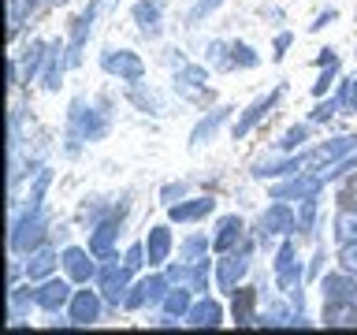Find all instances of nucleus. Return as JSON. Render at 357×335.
Returning a JSON list of instances; mask_svg holds the SVG:
<instances>
[{"instance_id":"43","label":"nucleus","mask_w":357,"mask_h":335,"mask_svg":"<svg viewBox=\"0 0 357 335\" xmlns=\"http://www.w3.org/2000/svg\"><path fill=\"white\" fill-rule=\"evenodd\" d=\"M339 265L346 268L350 276H357V239L354 242H342L339 246Z\"/></svg>"},{"instance_id":"17","label":"nucleus","mask_w":357,"mask_h":335,"mask_svg":"<svg viewBox=\"0 0 357 335\" xmlns=\"http://www.w3.org/2000/svg\"><path fill=\"white\" fill-rule=\"evenodd\" d=\"M212 209H216V201H212V198L175 201V205H167V220H172V223H194V220H205Z\"/></svg>"},{"instance_id":"16","label":"nucleus","mask_w":357,"mask_h":335,"mask_svg":"<svg viewBox=\"0 0 357 335\" xmlns=\"http://www.w3.org/2000/svg\"><path fill=\"white\" fill-rule=\"evenodd\" d=\"M56 268V250L52 246H38V250L26 253V265H22V272H26V283H41V279H49Z\"/></svg>"},{"instance_id":"32","label":"nucleus","mask_w":357,"mask_h":335,"mask_svg":"<svg viewBox=\"0 0 357 335\" xmlns=\"http://www.w3.org/2000/svg\"><path fill=\"white\" fill-rule=\"evenodd\" d=\"M208 250H212L208 234H190V239L178 246V257H183V261H201V257H208Z\"/></svg>"},{"instance_id":"13","label":"nucleus","mask_w":357,"mask_h":335,"mask_svg":"<svg viewBox=\"0 0 357 335\" xmlns=\"http://www.w3.org/2000/svg\"><path fill=\"white\" fill-rule=\"evenodd\" d=\"M89 250H78V246H67V250L60 253V261H63V272L71 283H89V279H97V265L89 261Z\"/></svg>"},{"instance_id":"35","label":"nucleus","mask_w":357,"mask_h":335,"mask_svg":"<svg viewBox=\"0 0 357 335\" xmlns=\"http://www.w3.org/2000/svg\"><path fill=\"white\" fill-rule=\"evenodd\" d=\"M335 100H339V112H350V116H354V112H357V75L354 78H342L339 97H335Z\"/></svg>"},{"instance_id":"47","label":"nucleus","mask_w":357,"mask_h":335,"mask_svg":"<svg viewBox=\"0 0 357 335\" xmlns=\"http://www.w3.org/2000/svg\"><path fill=\"white\" fill-rule=\"evenodd\" d=\"M290 41H294L290 34H279V38H275V52H272V60H283L287 49H290Z\"/></svg>"},{"instance_id":"34","label":"nucleus","mask_w":357,"mask_h":335,"mask_svg":"<svg viewBox=\"0 0 357 335\" xmlns=\"http://www.w3.org/2000/svg\"><path fill=\"white\" fill-rule=\"evenodd\" d=\"M49 183H52V172H49V168H41L38 179H33V186H30V198H26L30 209H45V190H49Z\"/></svg>"},{"instance_id":"11","label":"nucleus","mask_w":357,"mask_h":335,"mask_svg":"<svg viewBox=\"0 0 357 335\" xmlns=\"http://www.w3.org/2000/svg\"><path fill=\"white\" fill-rule=\"evenodd\" d=\"M301 283V265H298V253H294V242H290V234L283 239L275 253V287L279 290H290Z\"/></svg>"},{"instance_id":"30","label":"nucleus","mask_w":357,"mask_h":335,"mask_svg":"<svg viewBox=\"0 0 357 335\" xmlns=\"http://www.w3.org/2000/svg\"><path fill=\"white\" fill-rule=\"evenodd\" d=\"M294 306H283V302H268L264 313L257 317V324H264V328H287V324H294Z\"/></svg>"},{"instance_id":"37","label":"nucleus","mask_w":357,"mask_h":335,"mask_svg":"<svg viewBox=\"0 0 357 335\" xmlns=\"http://www.w3.org/2000/svg\"><path fill=\"white\" fill-rule=\"evenodd\" d=\"M312 220H317V194L301 201V209H298V231H301V234L312 231Z\"/></svg>"},{"instance_id":"1","label":"nucleus","mask_w":357,"mask_h":335,"mask_svg":"<svg viewBox=\"0 0 357 335\" xmlns=\"http://www.w3.org/2000/svg\"><path fill=\"white\" fill-rule=\"evenodd\" d=\"M130 276H134V272L127 268V261L119 265V257H116V253L100 257V265H97V290L105 295L108 306H123V302H127Z\"/></svg>"},{"instance_id":"31","label":"nucleus","mask_w":357,"mask_h":335,"mask_svg":"<svg viewBox=\"0 0 357 335\" xmlns=\"http://www.w3.org/2000/svg\"><path fill=\"white\" fill-rule=\"evenodd\" d=\"M335 239H339V246L357 239V205H342L339 209V216H335Z\"/></svg>"},{"instance_id":"49","label":"nucleus","mask_w":357,"mask_h":335,"mask_svg":"<svg viewBox=\"0 0 357 335\" xmlns=\"http://www.w3.org/2000/svg\"><path fill=\"white\" fill-rule=\"evenodd\" d=\"M328 22H335V8H328V11H324V15H320L317 22H312V30H324Z\"/></svg>"},{"instance_id":"18","label":"nucleus","mask_w":357,"mask_h":335,"mask_svg":"<svg viewBox=\"0 0 357 335\" xmlns=\"http://www.w3.org/2000/svg\"><path fill=\"white\" fill-rule=\"evenodd\" d=\"M242 239H245V223L238 216H223L216 223V234H212V253H231Z\"/></svg>"},{"instance_id":"25","label":"nucleus","mask_w":357,"mask_h":335,"mask_svg":"<svg viewBox=\"0 0 357 335\" xmlns=\"http://www.w3.org/2000/svg\"><path fill=\"white\" fill-rule=\"evenodd\" d=\"M354 276L350 272H346V268H342V272H331V276H324L320 279V295H324V302H339V298H350L354 295Z\"/></svg>"},{"instance_id":"6","label":"nucleus","mask_w":357,"mask_h":335,"mask_svg":"<svg viewBox=\"0 0 357 335\" xmlns=\"http://www.w3.org/2000/svg\"><path fill=\"white\" fill-rule=\"evenodd\" d=\"M175 94L186 100H205L208 97V67L201 64H178L175 71Z\"/></svg>"},{"instance_id":"27","label":"nucleus","mask_w":357,"mask_h":335,"mask_svg":"<svg viewBox=\"0 0 357 335\" xmlns=\"http://www.w3.org/2000/svg\"><path fill=\"white\" fill-rule=\"evenodd\" d=\"M227 116H231V108H216V112H208L205 119H197V127L190 131V145L197 149V145L212 142V138H216V131H220V123L227 119Z\"/></svg>"},{"instance_id":"20","label":"nucleus","mask_w":357,"mask_h":335,"mask_svg":"<svg viewBox=\"0 0 357 335\" xmlns=\"http://www.w3.org/2000/svg\"><path fill=\"white\" fill-rule=\"evenodd\" d=\"M63 67H67V45H63V41H52V45H49V60H45V75H41V86L49 89V94H56V89H60Z\"/></svg>"},{"instance_id":"42","label":"nucleus","mask_w":357,"mask_h":335,"mask_svg":"<svg viewBox=\"0 0 357 335\" xmlns=\"http://www.w3.org/2000/svg\"><path fill=\"white\" fill-rule=\"evenodd\" d=\"M142 306H149V290H145V279L142 283H134L127 290V302H123V309H142Z\"/></svg>"},{"instance_id":"9","label":"nucleus","mask_w":357,"mask_h":335,"mask_svg":"<svg viewBox=\"0 0 357 335\" xmlns=\"http://www.w3.org/2000/svg\"><path fill=\"white\" fill-rule=\"evenodd\" d=\"M320 186H324V179L320 175H305V172H294L287 179V183H279L272 186V201H305L312 194H320Z\"/></svg>"},{"instance_id":"8","label":"nucleus","mask_w":357,"mask_h":335,"mask_svg":"<svg viewBox=\"0 0 357 335\" xmlns=\"http://www.w3.org/2000/svg\"><path fill=\"white\" fill-rule=\"evenodd\" d=\"M100 302H105L100 290H75L71 306H67V324H78V328L97 324L100 320Z\"/></svg>"},{"instance_id":"22","label":"nucleus","mask_w":357,"mask_h":335,"mask_svg":"<svg viewBox=\"0 0 357 335\" xmlns=\"http://www.w3.org/2000/svg\"><path fill=\"white\" fill-rule=\"evenodd\" d=\"M324 324H328V328H354V324H357V306H354V298L324 302Z\"/></svg>"},{"instance_id":"19","label":"nucleus","mask_w":357,"mask_h":335,"mask_svg":"<svg viewBox=\"0 0 357 335\" xmlns=\"http://www.w3.org/2000/svg\"><path fill=\"white\" fill-rule=\"evenodd\" d=\"M160 0H138V4L130 8L134 22H138V30L145 34V38H160L164 34V22H160Z\"/></svg>"},{"instance_id":"29","label":"nucleus","mask_w":357,"mask_h":335,"mask_svg":"<svg viewBox=\"0 0 357 335\" xmlns=\"http://www.w3.org/2000/svg\"><path fill=\"white\" fill-rule=\"evenodd\" d=\"M253 306H257V295L250 287H238L234 290V306H231V313H234V324H257V313H253Z\"/></svg>"},{"instance_id":"48","label":"nucleus","mask_w":357,"mask_h":335,"mask_svg":"<svg viewBox=\"0 0 357 335\" xmlns=\"http://www.w3.org/2000/svg\"><path fill=\"white\" fill-rule=\"evenodd\" d=\"M324 261H328V253H324V250H317V257H312V265H309V276H320Z\"/></svg>"},{"instance_id":"45","label":"nucleus","mask_w":357,"mask_h":335,"mask_svg":"<svg viewBox=\"0 0 357 335\" xmlns=\"http://www.w3.org/2000/svg\"><path fill=\"white\" fill-rule=\"evenodd\" d=\"M335 112H339V100H320V105L312 108V116H309V119H312V123H328Z\"/></svg>"},{"instance_id":"23","label":"nucleus","mask_w":357,"mask_h":335,"mask_svg":"<svg viewBox=\"0 0 357 335\" xmlns=\"http://www.w3.org/2000/svg\"><path fill=\"white\" fill-rule=\"evenodd\" d=\"M220 320H223V309H220V302H212V298H197L186 313V324H194V328H216Z\"/></svg>"},{"instance_id":"41","label":"nucleus","mask_w":357,"mask_h":335,"mask_svg":"<svg viewBox=\"0 0 357 335\" xmlns=\"http://www.w3.org/2000/svg\"><path fill=\"white\" fill-rule=\"evenodd\" d=\"M335 75H339V60H331L328 67H324V75L317 78V82H312V94H317V97H324V94H328V89H331V82H335Z\"/></svg>"},{"instance_id":"26","label":"nucleus","mask_w":357,"mask_h":335,"mask_svg":"<svg viewBox=\"0 0 357 335\" xmlns=\"http://www.w3.org/2000/svg\"><path fill=\"white\" fill-rule=\"evenodd\" d=\"M160 306H164V313H167V317H175V320H186L190 306H194V287H190V283H178L175 290H167V298L160 302Z\"/></svg>"},{"instance_id":"51","label":"nucleus","mask_w":357,"mask_h":335,"mask_svg":"<svg viewBox=\"0 0 357 335\" xmlns=\"http://www.w3.org/2000/svg\"><path fill=\"white\" fill-rule=\"evenodd\" d=\"M350 298H354V306H357V287H354V295H350Z\"/></svg>"},{"instance_id":"24","label":"nucleus","mask_w":357,"mask_h":335,"mask_svg":"<svg viewBox=\"0 0 357 335\" xmlns=\"http://www.w3.org/2000/svg\"><path fill=\"white\" fill-rule=\"evenodd\" d=\"M167 253H172V231H167V223H156L145 239V257H149V265H164Z\"/></svg>"},{"instance_id":"2","label":"nucleus","mask_w":357,"mask_h":335,"mask_svg":"<svg viewBox=\"0 0 357 335\" xmlns=\"http://www.w3.org/2000/svg\"><path fill=\"white\" fill-rule=\"evenodd\" d=\"M45 231H49V216H45V209H22L15 223H11V250L15 253H30L38 250L45 242Z\"/></svg>"},{"instance_id":"14","label":"nucleus","mask_w":357,"mask_h":335,"mask_svg":"<svg viewBox=\"0 0 357 335\" xmlns=\"http://www.w3.org/2000/svg\"><path fill=\"white\" fill-rule=\"evenodd\" d=\"M93 19H97V0H89V8L75 19V30H71V41H67V67H78L82 64V45L93 30Z\"/></svg>"},{"instance_id":"38","label":"nucleus","mask_w":357,"mask_h":335,"mask_svg":"<svg viewBox=\"0 0 357 335\" xmlns=\"http://www.w3.org/2000/svg\"><path fill=\"white\" fill-rule=\"evenodd\" d=\"M208 279H212V265H208V257H201V261H194L190 287H194V290H208Z\"/></svg>"},{"instance_id":"44","label":"nucleus","mask_w":357,"mask_h":335,"mask_svg":"<svg viewBox=\"0 0 357 335\" xmlns=\"http://www.w3.org/2000/svg\"><path fill=\"white\" fill-rule=\"evenodd\" d=\"M123 261H127V268H130V272H138V268H142L145 261H149V257H145V242H138V246H130V250L123 253Z\"/></svg>"},{"instance_id":"50","label":"nucleus","mask_w":357,"mask_h":335,"mask_svg":"<svg viewBox=\"0 0 357 335\" xmlns=\"http://www.w3.org/2000/svg\"><path fill=\"white\" fill-rule=\"evenodd\" d=\"M342 201H346V205H357V179L342 190Z\"/></svg>"},{"instance_id":"15","label":"nucleus","mask_w":357,"mask_h":335,"mask_svg":"<svg viewBox=\"0 0 357 335\" xmlns=\"http://www.w3.org/2000/svg\"><path fill=\"white\" fill-rule=\"evenodd\" d=\"M279 97H283V86H279V89H272V94H268V97H257L253 105L245 108V112H242L238 119H234V127H231V134H234V142H238V138H245V134H250V131L257 127V123L264 119V112L272 108V105H275Z\"/></svg>"},{"instance_id":"39","label":"nucleus","mask_w":357,"mask_h":335,"mask_svg":"<svg viewBox=\"0 0 357 335\" xmlns=\"http://www.w3.org/2000/svg\"><path fill=\"white\" fill-rule=\"evenodd\" d=\"M220 4H223V0H197V4L190 8V15H186V19H190V27H197V22H205V19L212 15V11H216Z\"/></svg>"},{"instance_id":"7","label":"nucleus","mask_w":357,"mask_h":335,"mask_svg":"<svg viewBox=\"0 0 357 335\" xmlns=\"http://www.w3.org/2000/svg\"><path fill=\"white\" fill-rule=\"evenodd\" d=\"M71 298H75V290L67 279H41V287H33V302H38V309L45 313H60L63 306H71Z\"/></svg>"},{"instance_id":"36","label":"nucleus","mask_w":357,"mask_h":335,"mask_svg":"<svg viewBox=\"0 0 357 335\" xmlns=\"http://www.w3.org/2000/svg\"><path fill=\"white\" fill-rule=\"evenodd\" d=\"M231 60H234V67H257L261 56H257L245 41H231Z\"/></svg>"},{"instance_id":"5","label":"nucleus","mask_w":357,"mask_h":335,"mask_svg":"<svg viewBox=\"0 0 357 335\" xmlns=\"http://www.w3.org/2000/svg\"><path fill=\"white\" fill-rule=\"evenodd\" d=\"M357 149V134H339V138L317 145V149L305 153V172H324V168H331L335 161H342V156H350Z\"/></svg>"},{"instance_id":"33","label":"nucleus","mask_w":357,"mask_h":335,"mask_svg":"<svg viewBox=\"0 0 357 335\" xmlns=\"http://www.w3.org/2000/svg\"><path fill=\"white\" fill-rule=\"evenodd\" d=\"M208 64L216 67V71H231L234 67V60H231V45L227 41H208Z\"/></svg>"},{"instance_id":"10","label":"nucleus","mask_w":357,"mask_h":335,"mask_svg":"<svg viewBox=\"0 0 357 335\" xmlns=\"http://www.w3.org/2000/svg\"><path fill=\"white\" fill-rule=\"evenodd\" d=\"M123 212H112L108 220H97L93 223V231H89V253L97 257H108L112 253V246H116V239H119V231H123Z\"/></svg>"},{"instance_id":"3","label":"nucleus","mask_w":357,"mask_h":335,"mask_svg":"<svg viewBox=\"0 0 357 335\" xmlns=\"http://www.w3.org/2000/svg\"><path fill=\"white\" fill-rule=\"evenodd\" d=\"M250 253H253V242L242 239V250H231L220 257L216 265V287L223 290V295H234L238 290V283L245 279V272H250Z\"/></svg>"},{"instance_id":"21","label":"nucleus","mask_w":357,"mask_h":335,"mask_svg":"<svg viewBox=\"0 0 357 335\" xmlns=\"http://www.w3.org/2000/svg\"><path fill=\"white\" fill-rule=\"evenodd\" d=\"M305 168V153H298V156H283V161H261V164H253V179H279V175H294Z\"/></svg>"},{"instance_id":"46","label":"nucleus","mask_w":357,"mask_h":335,"mask_svg":"<svg viewBox=\"0 0 357 335\" xmlns=\"http://www.w3.org/2000/svg\"><path fill=\"white\" fill-rule=\"evenodd\" d=\"M183 194H186V183H167V186L160 190V201H167V205H175V198L183 201Z\"/></svg>"},{"instance_id":"12","label":"nucleus","mask_w":357,"mask_h":335,"mask_svg":"<svg viewBox=\"0 0 357 335\" xmlns=\"http://www.w3.org/2000/svg\"><path fill=\"white\" fill-rule=\"evenodd\" d=\"M261 231L264 234H294L298 231V216H294V209L287 205V201H279L275 198V205H268L264 209V216H261Z\"/></svg>"},{"instance_id":"4","label":"nucleus","mask_w":357,"mask_h":335,"mask_svg":"<svg viewBox=\"0 0 357 335\" xmlns=\"http://www.w3.org/2000/svg\"><path fill=\"white\" fill-rule=\"evenodd\" d=\"M100 67H105L108 75H116L119 82H130V86H138L142 75H145L142 56L130 52V49H105L100 52Z\"/></svg>"},{"instance_id":"28","label":"nucleus","mask_w":357,"mask_h":335,"mask_svg":"<svg viewBox=\"0 0 357 335\" xmlns=\"http://www.w3.org/2000/svg\"><path fill=\"white\" fill-rule=\"evenodd\" d=\"M30 306H38L33 302V287H8V320L11 324H19L26 317Z\"/></svg>"},{"instance_id":"40","label":"nucleus","mask_w":357,"mask_h":335,"mask_svg":"<svg viewBox=\"0 0 357 335\" xmlns=\"http://www.w3.org/2000/svg\"><path fill=\"white\" fill-rule=\"evenodd\" d=\"M305 138H309V127H290L283 138H279V149H283V153H294Z\"/></svg>"}]
</instances>
